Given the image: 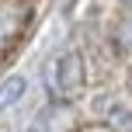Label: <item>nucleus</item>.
<instances>
[{"label": "nucleus", "instance_id": "nucleus-3", "mask_svg": "<svg viewBox=\"0 0 132 132\" xmlns=\"http://www.w3.org/2000/svg\"><path fill=\"white\" fill-rule=\"evenodd\" d=\"M70 125H73L70 108H63V104H59V108H49V111L38 118V125H35V129H38V132H66Z\"/></svg>", "mask_w": 132, "mask_h": 132}, {"label": "nucleus", "instance_id": "nucleus-4", "mask_svg": "<svg viewBox=\"0 0 132 132\" xmlns=\"http://www.w3.org/2000/svg\"><path fill=\"white\" fill-rule=\"evenodd\" d=\"M24 94V77H11L0 84V111H7V108L14 104V101Z\"/></svg>", "mask_w": 132, "mask_h": 132}, {"label": "nucleus", "instance_id": "nucleus-2", "mask_svg": "<svg viewBox=\"0 0 132 132\" xmlns=\"http://www.w3.org/2000/svg\"><path fill=\"white\" fill-rule=\"evenodd\" d=\"M49 87H52L56 97H73V94H80V87H84V59H80V52H63L59 59L52 63V70H49Z\"/></svg>", "mask_w": 132, "mask_h": 132}, {"label": "nucleus", "instance_id": "nucleus-1", "mask_svg": "<svg viewBox=\"0 0 132 132\" xmlns=\"http://www.w3.org/2000/svg\"><path fill=\"white\" fill-rule=\"evenodd\" d=\"M28 21H31V4L28 0H0V56H7L18 45Z\"/></svg>", "mask_w": 132, "mask_h": 132}]
</instances>
